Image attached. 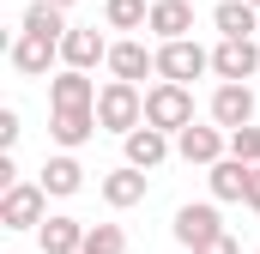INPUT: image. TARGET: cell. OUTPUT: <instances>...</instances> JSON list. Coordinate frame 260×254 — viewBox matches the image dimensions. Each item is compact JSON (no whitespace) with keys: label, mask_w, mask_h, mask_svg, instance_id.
Instances as JSON below:
<instances>
[{"label":"cell","mask_w":260,"mask_h":254,"mask_svg":"<svg viewBox=\"0 0 260 254\" xmlns=\"http://www.w3.org/2000/svg\"><path fill=\"white\" fill-rule=\"evenodd\" d=\"M6 61H12V73H24V79H49V67L61 61V43L55 37H37V30H18L6 43Z\"/></svg>","instance_id":"277c9868"},{"label":"cell","mask_w":260,"mask_h":254,"mask_svg":"<svg viewBox=\"0 0 260 254\" xmlns=\"http://www.w3.org/2000/svg\"><path fill=\"white\" fill-rule=\"evenodd\" d=\"M212 73L218 79H254L260 73V43L254 37H224L212 49Z\"/></svg>","instance_id":"ba28073f"},{"label":"cell","mask_w":260,"mask_h":254,"mask_svg":"<svg viewBox=\"0 0 260 254\" xmlns=\"http://www.w3.org/2000/svg\"><path fill=\"white\" fill-rule=\"evenodd\" d=\"M91 133H103L97 109H49V139H55L61 151H79Z\"/></svg>","instance_id":"8fae6325"},{"label":"cell","mask_w":260,"mask_h":254,"mask_svg":"<svg viewBox=\"0 0 260 254\" xmlns=\"http://www.w3.org/2000/svg\"><path fill=\"white\" fill-rule=\"evenodd\" d=\"M97 188H103V200H109L115 212H127V206H139V200H145V188H151V176H145L139 164H121V170H109V176H103Z\"/></svg>","instance_id":"9a60e30c"},{"label":"cell","mask_w":260,"mask_h":254,"mask_svg":"<svg viewBox=\"0 0 260 254\" xmlns=\"http://www.w3.org/2000/svg\"><path fill=\"white\" fill-rule=\"evenodd\" d=\"M18 133H24V121H18V109L6 103V109H0V151H12V145H18Z\"/></svg>","instance_id":"d4e9b609"},{"label":"cell","mask_w":260,"mask_h":254,"mask_svg":"<svg viewBox=\"0 0 260 254\" xmlns=\"http://www.w3.org/2000/svg\"><path fill=\"white\" fill-rule=\"evenodd\" d=\"M170 230H176V242H182L188 254H194L200 242H212V236H224V218H218V200H200V206H182Z\"/></svg>","instance_id":"52a82bcc"},{"label":"cell","mask_w":260,"mask_h":254,"mask_svg":"<svg viewBox=\"0 0 260 254\" xmlns=\"http://www.w3.org/2000/svg\"><path fill=\"white\" fill-rule=\"evenodd\" d=\"M55 6H73V0H55Z\"/></svg>","instance_id":"f1b7e54d"},{"label":"cell","mask_w":260,"mask_h":254,"mask_svg":"<svg viewBox=\"0 0 260 254\" xmlns=\"http://www.w3.org/2000/svg\"><path fill=\"white\" fill-rule=\"evenodd\" d=\"M18 30H37V37H55V43H61L73 24H67V6H55V0H30V6H24V24H18Z\"/></svg>","instance_id":"44dd1931"},{"label":"cell","mask_w":260,"mask_h":254,"mask_svg":"<svg viewBox=\"0 0 260 254\" xmlns=\"http://www.w3.org/2000/svg\"><path fill=\"white\" fill-rule=\"evenodd\" d=\"M194 254H242V242H236V236L224 230V236H212V242H200Z\"/></svg>","instance_id":"484cf974"},{"label":"cell","mask_w":260,"mask_h":254,"mask_svg":"<svg viewBox=\"0 0 260 254\" xmlns=\"http://www.w3.org/2000/svg\"><path fill=\"white\" fill-rule=\"evenodd\" d=\"M121 145H127V164H139V170H157L176 145H170V133L164 127H151V121H139L133 133H121Z\"/></svg>","instance_id":"5bb4252c"},{"label":"cell","mask_w":260,"mask_h":254,"mask_svg":"<svg viewBox=\"0 0 260 254\" xmlns=\"http://www.w3.org/2000/svg\"><path fill=\"white\" fill-rule=\"evenodd\" d=\"M49 218V188L43 182H12L0 194V224L6 230H37Z\"/></svg>","instance_id":"3957f363"},{"label":"cell","mask_w":260,"mask_h":254,"mask_svg":"<svg viewBox=\"0 0 260 254\" xmlns=\"http://www.w3.org/2000/svg\"><path fill=\"white\" fill-rule=\"evenodd\" d=\"M97 121H103V133H133L145 121V91L133 79H109L97 91Z\"/></svg>","instance_id":"6da1fadb"},{"label":"cell","mask_w":260,"mask_h":254,"mask_svg":"<svg viewBox=\"0 0 260 254\" xmlns=\"http://www.w3.org/2000/svg\"><path fill=\"white\" fill-rule=\"evenodd\" d=\"M103 24L109 30H145L151 24V0H103Z\"/></svg>","instance_id":"7402d4cb"},{"label":"cell","mask_w":260,"mask_h":254,"mask_svg":"<svg viewBox=\"0 0 260 254\" xmlns=\"http://www.w3.org/2000/svg\"><path fill=\"white\" fill-rule=\"evenodd\" d=\"M37 182L55 194V200H67V194L85 188V170H79V157H73V151H61V157H49V164H43V176H37Z\"/></svg>","instance_id":"ffe728a7"},{"label":"cell","mask_w":260,"mask_h":254,"mask_svg":"<svg viewBox=\"0 0 260 254\" xmlns=\"http://www.w3.org/2000/svg\"><path fill=\"white\" fill-rule=\"evenodd\" d=\"M212 24H218V37H260V6L254 0H218Z\"/></svg>","instance_id":"ac0fdd59"},{"label":"cell","mask_w":260,"mask_h":254,"mask_svg":"<svg viewBox=\"0 0 260 254\" xmlns=\"http://www.w3.org/2000/svg\"><path fill=\"white\" fill-rule=\"evenodd\" d=\"M230 151V127H200V121H188L182 133H176V157H188V164H200V170H212L218 157Z\"/></svg>","instance_id":"8992f818"},{"label":"cell","mask_w":260,"mask_h":254,"mask_svg":"<svg viewBox=\"0 0 260 254\" xmlns=\"http://www.w3.org/2000/svg\"><path fill=\"white\" fill-rule=\"evenodd\" d=\"M145 121L164 127V133H182V127L194 121V91H188V85H176V79L151 85V91H145Z\"/></svg>","instance_id":"7a4b0ae2"},{"label":"cell","mask_w":260,"mask_h":254,"mask_svg":"<svg viewBox=\"0 0 260 254\" xmlns=\"http://www.w3.org/2000/svg\"><path fill=\"white\" fill-rule=\"evenodd\" d=\"M254 6H260V0H254Z\"/></svg>","instance_id":"f546056e"},{"label":"cell","mask_w":260,"mask_h":254,"mask_svg":"<svg viewBox=\"0 0 260 254\" xmlns=\"http://www.w3.org/2000/svg\"><path fill=\"white\" fill-rule=\"evenodd\" d=\"M97 61H109V43H103V30H97V24H73V30L61 37V67L91 73Z\"/></svg>","instance_id":"30bf717a"},{"label":"cell","mask_w":260,"mask_h":254,"mask_svg":"<svg viewBox=\"0 0 260 254\" xmlns=\"http://www.w3.org/2000/svg\"><path fill=\"white\" fill-rule=\"evenodd\" d=\"M242 206H248V212H260V164L248 170V194H242Z\"/></svg>","instance_id":"4316f807"},{"label":"cell","mask_w":260,"mask_h":254,"mask_svg":"<svg viewBox=\"0 0 260 254\" xmlns=\"http://www.w3.org/2000/svg\"><path fill=\"white\" fill-rule=\"evenodd\" d=\"M79 254H127V230H121V224H91Z\"/></svg>","instance_id":"603a6c76"},{"label":"cell","mask_w":260,"mask_h":254,"mask_svg":"<svg viewBox=\"0 0 260 254\" xmlns=\"http://www.w3.org/2000/svg\"><path fill=\"white\" fill-rule=\"evenodd\" d=\"M103 67H109L115 79H133V85H139L145 73H157V49H145L139 37H121V43H109V61Z\"/></svg>","instance_id":"4fadbf2b"},{"label":"cell","mask_w":260,"mask_h":254,"mask_svg":"<svg viewBox=\"0 0 260 254\" xmlns=\"http://www.w3.org/2000/svg\"><path fill=\"white\" fill-rule=\"evenodd\" d=\"M85 230L91 224H79V218H43L37 224V242H43V254H79L85 248Z\"/></svg>","instance_id":"d6986e66"},{"label":"cell","mask_w":260,"mask_h":254,"mask_svg":"<svg viewBox=\"0 0 260 254\" xmlns=\"http://www.w3.org/2000/svg\"><path fill=\"white\" fill-rule=\"evenodd\" d=\"M49 109H97V85H91V73L61 67V73L49 79Z\"/></svg>","instance_id":"7c38bea8"},{"label":"cell","mask_w":260,"mask_h":254,"mask_svg":"<svg viewBox=\"0 0 260 254\" xmlns=\"http://www.w3.org/2000/svg\"><path fill=\"white\" fill-rule=\"evenodd\" d=\"M157 43H176V37H194V6L188 0H151V24H145Z\"/></svg>","instance_id":"2e32d148"},{"label":"cell","mask_w":260,"mask_h":254,"mask_svg":"<svg viewBox=\"0 0 260 254\" xmlns=\"http://www.w3.org/2000/svg\"><path fill=\"white\" fill-rule=\"evenodd\" d=\"M200 73H212V55L200 49L194 37H176V43H157V79H176V85H188Z\"/></svg>","instance_id":"5b68a950"},{"label":"cell","mask_w":260,"mask_h":254,"mask_svg":"<svg viewBox=\"0 0 260 254\" xmlns=\"http://www.w3.org/2000/svg\"><path fill=\"white\" fill-rule=\"evenodd\" d=\"M212 121L218 127L254 121V91H248V79H218V91H212Z\"/></svg>","instance_id":"9c48e42d"},{"label":"cell","mask_w":260,"mask_h":254,"mask_svg":"<svg viewBox=\"0 0 260 254\" xmlns=\"http://www.w3.org/2000/svg\"><path fill=\"white\" fill-rule=\"evenodd\" d=\"M18 182V164H12V151H0V188H12Z\"/></svg>","instance_id":"83f0119b"},{"label":"cell","mask_w":260,"mask_h":254,"mask_svg":"<svg viewBox=\"0 0 260 254\" xmlns=\"http://www.w3.org/2000/svg\"><path fill=\"white\" fill-rule=\"evenodd\" d=\"M248 170H254V164H242V157H230V151H224V157L206 170L212 200H218V206H224V200H242V194H248Z\"/></svg>","instance_id":"e0dca14e"},{"label":"cell","mask_w":260,"mask_h":254,"mask_svg":"<svg viewBox=\"0 0 260 254\" xmlns=\"http://www.w3.org/2000/svg\"><path fill=\"white\" fill-rule=\"evenodd\" d=\"M230 157H242V164H260V127H254V121L230 127Z\"/></svg>","instance_id":"cb8c5ba5"}]
</instances>
